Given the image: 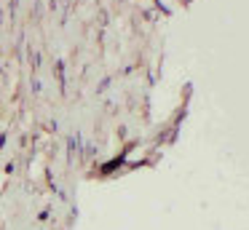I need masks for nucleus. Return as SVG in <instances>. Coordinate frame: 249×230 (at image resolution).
<instances>
[]
</instances>
